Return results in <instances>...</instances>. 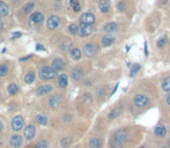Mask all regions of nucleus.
I'll list each match as a JSON object with an SVG mask.
<instances>
[{"label":"nucleus","instance_id":"38","mask_svg":"<svg viewBox=\"0 0 170 148\" xmlns=\"http://www.w3.org/2000/svg\"><path fill=\"white\" fill-rule=\"evenodd\" d=\"M117 116H118V112H117V110H111L109 112V115H108V118L109 119H115V118H117Z\"/></svg>","mask_w":170,"mask_h":148},{"label":"nucleus","instance_id":"44","mask_svg":"<svg viewBox=\"0 0 170 148\" xmlns=\"http://www.w3.org/2000/svg\"><path fill=\"white\" fill-rule=\"evenodd\" d=\"M1 131H3V124H1V122H0V133H1Z\"/></svg>","mask_w":170,"mask_h":148},{"label":"nucleus","instance_id":"25","mask_svg":"<svg viewBox=\"0 0 170 148\" xmlns=\"http://www.w3.org/2000/svg\"><path fill=\"white\" fill-rule=\"evenodd\" d=\"M70 5H71V7L74 12H79L81 9L79 0H70Z\"/></svg>","mask_w":170,"mask_h":148},{"label":"nucleus","instance_id":"29","mask_svg":"<svg viewBox=\"0 0 170 148\" xmlns=\"http://www.w3.org/2000/svg\"><path fill=\"white\" fill-rule=\"evenodd\" d=\"M71 144H72V138H63L60 141V145L63 148H67Z\"/></svg>","mask_w":170,"mask_h":148},{"label":"nucleus","instance_id":"26","mask_svg":"<svg viewBox=\"0 0 170 148\" xmlns=\"http://www.w3.org/2000/svg\"><path fill=\"white\" fill-rule=\"evenodd\" d=\"M8 14V6L4 1H0V15L6 16Z\"/></svg>","mask_w":170,"mask_h":148},{"label":"nucleus","instance_id":"10","mask_svg":"<svg viewBox=\"0 0 170 148\" xmlns=\"http://www.w3.org/2000/svg\"><path fill=\"white\" fill-rule=\"evenodd\" d=\"M154 135L156 138H164L167 135V129H166V126L162 125V124H159V125H156L155 126V129H154Z\"/></svg>","mask_w":170,"mask_h":148},{"label":"nucleus","instance_id":"28","mask_svg":"<svg viewBox=\"0 0 170 148\" xmlns=\"http://www.w3.org/2000/svg\"><path fill=\"white\" fill-rule=\"evenodd\" d=\"M24 81H26V84H33L35 81V73L29 72L28 74H26V76H24Z\"/></svg>","mask_w":170,"mask_h":148},{"label":"nucleus","instance_id":"15","mask_svg":"<svg viewBox=\"0 0 170 148\" xmlns=\"http://www.w3.org/2000/svg\"><path fill=\"white\" fill-rule=\"evenodd\" d=\"M118 29V24L116 22H108L106 24H104L103 27V30L110 34V33H115V31H117Z\"/></svg>","mask_w":170,"mask_h":148},{"label":"nucleus","instance_id":"41","mask_svg":"<svg viewBox=\"0 0 170 148\" xmlns=\"http://www.w3.org/2000/svg\"><path fill=\"white\" fill-rule=\"evenodd\" d=\"M145 54L148 56V49H147V43H145Z\"/></svg>","mask_w":170,"mask_h":148},{"label":"nucleus","instance_id":"46","mask_svg":"<svg viewBox=\"0 0 170 148\" xmlns=\"http://www.w3.org/2000/svg\"><path fill=\"white\" fill-rule=\"evenodd\" d=\"M138 148H146L145 146H140V147H138Z\"/></svg>","mask_w":170,"mask_h":148},{"label":"nucleus","instance_id":"12","mask_svg":"<svg viewBox=\"0 0 170 148\" xmlns=\"http://www.w3.org/2000/svg\"><path fill=\"white\" fill-rule=\"evenodd\" d=\"M63 102V99H61L60 95H52L49 99V104L51 108H57V106L60 105V103Z\"/></svg>","mask_w":170,"mask_h":148},{"label":"nucleus","instance_id":"5","mask_svg":"<svg viewBox=\"0 0 170 148\" xmlns=\"http://www.w3.org/2000/svg\"><path fill=\"white\" fill-rule=\"evenodd\" d=\"M93 31H94L93 26H90V24H81L79 27L78 34L80 35V37H87V36L93 34Z\"/></svg>","mask_w":170,"mask_h":148},{"label":"nucleus","instance_id":"32","mask_svg":"<svg viewBox=\"0 0 170 148\" xmlns=\"http://www.w3.org/2000/svg\"><path fill=\"white\" fill-rule=\"evenodd\" d=\"M78 30H79V27L76 26L75 23H72V24H70V27H68V31H70V34L76 35L78 34Z\"/></svg>","mask_w":170,"mask_h":148},{"label":"nucleus","instance_id":"30","mask_svg":"<svg viewBox=\"0 0 170 148\" xmlns=\"http://www.w3.org/2000/svg\"><path fill=\"white\" fill-rule=\"evenodd\" d=\"M34 6H35L34 3H29V4H27L26 6L23 7V13H24V14H29V13L34 9Z\"/></svg>","mask_w":170,"mask_h":148},{"label":"nucleus","instance_id":"43","mask_svg":"<svg viewBox=\"0 0 170 148\" xmlns=\"http://www.w3.org/2000/svg\"><path fill=\"white\" fill-rule=\"evenodd\" d=\"M37 50H44V49L42 48V45H37Z\"/></svg>","mask_w":170,"mask_h":148},{"label":"nucleus","instance_id":"17","mask_svg":"<svg viewBox=\"0 0 170 148\" xmlns=\"http://www.w3.org/2000/svg\"><path fill=\"white\" fill-rule=\"evenodd\" d=\"M30 20L31 22L34 23H41L44 20V15L42 13H39V12H35V13H33L30 15Z\"/></svg>","mask_w":170,"mask_h":148},{"label":"nucleus","instance_id":"33","mask_svg":"<svg viewBox=\"0 0 170 148\" xmlns=\"http://www.w3.org/2000/svg\"><path fill=\"white\" fill-rule=\"evenodd\" d=\"M140 71V65L139 64H134L133 66H131V72H130V75L134 76L137 73Z\"/></svg>","mask_w":170,"mask_h":148},{"label":"nucleus","instance_id":"4","mask_svg":"<svg viewBox=\"0 0 170 148\" xmlns=\"http://www.w3.org/2000/svg\"><path fill=\"white\" fill-rule=\"evenodd\" d=\"M97 52H98V48L94 43H87L86 45L83 46V53H85V56H87V57L89 58L96 56Z\"/></svg>","mask_w":170,"mask_h":148},{"label":"nucleus","instance_id":"27","mask_svg":"<svg viewBox=\"0 0 170 148\" xmlns=\"http://www.w3.org/2000/svg\"><path fill=\"white\" fill-rule=\"evenodd\" d=\"M18 91H19V86L16 84H11L8 86V93H9V95H15Z\"/></svg>","mask_w":170,"mask_h":148},{"label":"nucleus","instance_id":"16","mask_svg":"<svg viewBox=\"0 0 170 148\" xmlns=\"http://www.w3.org/2000/svg\"><path fill=\"white\" fill-rule=\"evenodd\" d=\"M52 90V86L51 84H43L41 87L37 88V90H36V94L39 96L42 95H45L46 93H50V91Z\"/></svg>","mask_w":170,"mask_h":148},{"label":"nucleus","instance_id":"19","mask_svg":"<svg viewBox=\"0 0 170 148\" xmlns=\"http://www.w3.org/2000/svg\"><path fill=\"white\" fill-rule=\"evenodd\" d=\"M88 145L89 148H102V140L100 138H91Z\"/></svg>","mask_w":170,"mask_h":148},{"label":"nucleus","instance_id":"45","mask_svg":"<svg viewBox=\"0 0 170 148\" xmlns=\"http://www.w3.org/2000/svg\"><path fill=\"white\" fill-rule=\"evenodd\" d=\"M168 148H170V137H169V140H168Z\"/></svg>","mask_w":170,"mask_h":148},{"label":"nucleus","instance_id":"24","mask_svg":"<svg viewBox=\"0 0 170 148\" xmlns=\"http://www.w3.org/2000/svg\"><path fill=\"white\" fill-rule=\"evenodd\" d=\"M36 122L38 123V124H41V125H48V123H49V120H48V117L46 116H44V115H37V117H36Z\"/></svg>","mask_w":170,"mask_h":148},{"label":"nucleus","instance_id":"14","mask_svg":"<svg viewBox=\"0 0 170 148\" xmlns=\"http://www.w3.org/2000/svg\"><path fill=\"white\" fill-rule=\"evenodd\" d=\"M98 8L102 13H108L110 11V0H100Z\"/></svg>","mask_w":170,"mask_h":148},{"label":"nucleus","instance_id":"7","mask_svg":"<svg viewBox=\"0 0 170 148\" xmlns=\"http://www.w3.org/2000/svg\"><path fill=\"white\" fill-rule=\"evenodd\" d=\"M95 22V15L91 13H85L80 18V23L81 24H90L93 26Z\"/></svg>","mask_w":170,"mask_h":148},{"label":"nucleus","instance_id":"42","mask_svg":"<svg viewBox=\"0 0 170 148\" xmlns=\"http://www.w3.org/2000/svg\"><path fill=\"white\" fill-rule=\"evenodd\" d=\"M29 58H31V56H28V57L21 58V59H20V60H27V59H29Z\"/></svg>","mask_w":170,"mask_h":148},{"label":"nucleus","instance_id":"39","mask_svg":"<svg viewBox=\"0 0 170 148\" xmlns=\"http://www.w3.org/2000/svg\"><path fill=\"white\" fill-rule=\"evenodd\" d=\"M21 36H22V34H21V33H14V34H13V37H12V38H19V37H21Z\"/></svg>","mask_w":170,"mask_h":148},{"label":"nucleus","instance_id":"9","mask_svg":"<svg viewBox=\"0 0 170 148\" xmlns=\"http://www.w3.org/2000/svg\"><path fill=\"white\" fill-rule=\"evenodd\" d=\"M59 24H60V19H59L58 16H56V15L50 16L49 19H48V22H46V26H48V28H49V29H51V30L56 29Z\"/></svg>","mask_w":170,"mask_h":148},{"label":"nucleus","instance_id":"20","mask_svg":"<svg viewBox=\"0 0 170 148\" xmlns=\"http://www.w3.org/2000/svg\"><path fill=\"white\" fill-rule=\"evenodd\" d=\"M68 84V78L66 74H60L59 78H58V86L60 88H66Z\"/></svg>","mask_w":170,"mask_h":148},{"label":"nucleus","instance_id":"40","mask_svg":"<svg viewBox=\"0 0 170 148\" xmlns=\"http://www.w3.org/2000/svg\"><path fill=\"white\" fill-rule=\"evenodd\" d=\"M166 102H167V104L170 106V91H169V95L167 96V100H166Z\"/></svg>","mask_w":170,"mask_h":148},{"label":"nucleus","instance_id":"47","mask_svg":"<svg viewBox=\"0 0 170 148\" xmlns=\"http://www.w3.org/2000/svg\"><path fill=\"white\" fill-rule=\"evenodd\" d=\"M160 148H168V147H166V146H162V147H160Z\"/></svg>","mask_w":170,"mask_h":148},{"label":"nucleus","instance_id":"23","mask_svg":"<svg viewBox=\"0 0 170 148\" xmlns=\"http://www.w3.org/2000/svg\"><path fill=\"white\" fill-rule=\"evenodd\" d=\"M161 88L164 93H169L170 91V75L167 76L166 79H163L162 84H161Z\"/></svg>","mask_w":170,"mask_h":148},{"label":"nucleus","instance_id":"13","mask_svg":"<svg viewBox=\"0 0 170 148\" xmlns=\"http://www.w3.org/2000/svg\"><path fill=\"white\" fill-rule=\"evenodd\" d=\"M52 69L53 71H56V72H58V71H61V69L65 67V61L61 59V58H57V59H54L52 63Z\"/></svg>","mask_w":170,"mask_h":148},{"label":"nucleus","instance_id":"34","mask_svg":"<svg viewBox=\"0 0 170 148\" xmlns=\"http://www.w3.org/2000/svg\"><path fill=\"white\" fill-rule=\"evenodd\" d=\"M166 44H167V37H166V36H163V37H161L159 41H157V43H156V46H157L159 49H161V48H163Z\"/></svg>","mask_w":170,"mask_h":148},{"label":"nucleus","instance_id":"3","mask_svg":"<svg viewBox=\"0 0 170 148\" xmlns=\"http://www.w3.org/2000/svg\"><path fill=\"white\" fill-rule=\"evenodd\" d=\"M148 101H149V99H148L147 95H145V94H137L133 97V105L141 109V108L146 106Z\"/></svg>","mask_w":170,"mask_h":148},{"label":"nucleus","instance_id":"37","mask_svg":"<svg viewBox=\"0 0 170 148\" xmlns=\"http://www.w3.org/2000/svg\"><path fill=\"white\" fill-rule=\"evenodd\" d=\"M96 95L98 96V97H102V96L106 95V89L103 87H100L97 88V90H96Z\"/></svg>","mask_w":170,"mask_h":148},{"label":"nucleus","instance_id":"6","mask_svg":"<svg viewBox=\"0 0 170 148\" xmlns=\"http://www.w3.org/2000/svg\"><path fill=\"white\" fill-rule=\"evenodd\" d=\"M23 124H24V120L22 116H15L12 120V129L18 132L20 130H22Z\"/></svg>","mask_w":170,"mask_h":148},{"label":"nucleus","instance_id":"8","mask_svg":"<svg viewBox=\"0 0 170 148\" xmlns=\"http://www.w3.org/2000/svg\"><path fill=\"white\" fill-rule=\"evenodd\" d=\"M23 134H24V138H26L28 141L33 140L35 137V134H36V127H35L34 125L26 126V129L23 131Z\"/></svg>","mask_w":170,"mask_h":148},{"label":"nucleus","instance_id":"35","mask_svg":"<svg viewBox=\"0 0 170 148\" xmlns=\"http://www.w3.org/2000/svg\"><path fill=\"white\" fill-rule=\"evenodd\" d=\"M48 146H49V144L46 140H41L36 144V148H48Z\"/></svg>","mask_w":170,"mask_h":148},{"label":"nucleus","instance_id":"1","mask_svg":"<svg viewBox=\"0 0 170 148\" xmlns=\"http://www.w3.org/2000/svg\"><path fill=\"white\" fill-rule=\"evenodd\" d=\"M127 139H129L127 131H125L124 129H118L110 138V146L112 148H121L126 144Z\"/></svg>","mask_w":170,"mask_h":148},{"label":"nucleus","instance_id":"31","mask_svg":"<svg viewBox=\"0 0 170 148\" xmlns=\"http://www.w3.org/2000/svg\"><path fill=\"white\" fill-rule=\"evenodd\" d=\"M8 74V66L6 64L0 65V76H6Z\"/></svg>","mask_w":170,"mask_h":148},{"label":"nucleus","instance_id":"48","mask_svg":"<svg viewBox=\"0 0 170 148\" xmlns=\"http://www.w3.org/2000/svg\"><path fill=\"white\" fill-rule=\"evenodd\" d=\"M0 27H1V19H0Z\"/></svg>","mask_w":170,"mask_h":148},{"label":"nucleus","instance_id":"22","mask_svg":"<svg viewBox=\"0 0 170 148\" xmlns=\"http://www.w3.org/2000/svg\"><path fill=\"white\" fill-rule=\"evenodd\" d=\"M71 57H72V59H74V60H80L81 57H82V53H81L80 49L73 48V49L71 50Z\"/></svg>","mask_w":170,"mask_h":148},{"label":"nucleus","instance_id":"36","mask_svg":"<svg viewBox=\"0 0 170 148\" xmlns=\"http://www.w3.org/2000/svg\"><path fill=\"white\" fill-rule=\"evenodd\" d=\"M117 9H118V12H124L125 9H126V5H125V3L123 0H121V1L117 4Z\"/></svg>","mask_w":170,"mask_h":148},{"label":"nucleus","instance_id":"18","mask_svg":"<svg viewBox=\"0 0 170 148\" xmlns=\"http://www.w3.org/2000/svg\"><path fill=\"white\" fill-rule=\"evenodd\" d=\"M101 43H102V46H104V48L111 46V45L113 44V43H115V37L110 36V35H106V36H104V37L102 38Z\"/></svg>","mask_w":170,"mask_h":148},{"label":"nucleus","instance_id":"2","mask_svg":"<svg viewBox=\"0 0 170 148\" xmlns=\"http://www.w3.org/2000/svg\"><path fill=\"white\" fill-rule=\"evenodd\" d=\"M57 72L53 71L52 67L50 66H43L41 69H39V78L42 80H51L53 78H56Z\"/></svg>","mask_w":170,"mask_h":148},{"label":"nucleus","instance_id":"21","mask_svg":"<svg viewBox=\"0 0 170 148\" xmlns=\"http://www.w3.org/2000/svg\"><path fill=\"white\" fill-rule=\"evenodd\" d=\"M72 78L73 80H75V81H80V80H82L83 78V72L81 69H74L72 71Z\"/></svg>","mask_w":170,"mask_h":148},{"label":"nucleus","instance_id":"11","mask_svg":"<svg viewBox=\"0 0 170 148\" xmlns=\"http://www.w3.org/2000/svg\"><path fill=\"white\" fill-rule=\"evenodd\" d=\"M22 142H23L22 137H21V135H18V134L11 137V139H9V145L14 148H19L20 146L22 145Z\"/></svg>","mask_w":170,"mask_h":148}]
</instances>
